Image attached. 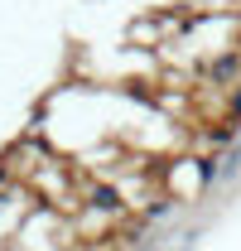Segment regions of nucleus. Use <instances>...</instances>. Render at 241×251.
<instances>
[{"instance_id":"f257e3e1","label":"nucleus","mask_w":241,"mask_h":251,"mask_svg":"<svg viewBox=\"0 0 241 251\" xmlns=\"http://www.w3.org/2000/svg\"><path fill=\"white\" fill-rule=\"evenodd\" d=\"M92 203L96 208H120V193L116 188H92Z\"/></svg>"},{"instance_id":"f03ea898","label":"nucleus","mask_w":241,"mask_h":251,"mask_svg":"<svg viewBox=\"0 0 241 251\" xmlns=\"http://www.w3.org/2000/svg\"><path fill=\"white\" fill-rule=\"evenodd\" d=\"M237 73V53H227L222 63H212V77H232Z\"/></svg>"},{"instance_id":"7ed1b4c3","label":"nucleus","mask_w":241,"mask_h":251,"mask_svg":"<svg viewBox=\"0 0 241 251\" xmlns=\"http://www.w3.org/2000/svg\"><path fill=\"white\" fill-rule=\"evenodd\" d=\"M232 111H237V116H241V92H237V97H232Z\"/></svg>"}]
</instances>
